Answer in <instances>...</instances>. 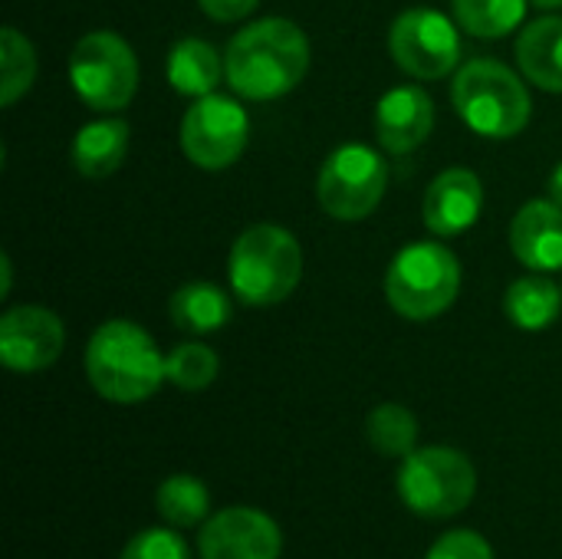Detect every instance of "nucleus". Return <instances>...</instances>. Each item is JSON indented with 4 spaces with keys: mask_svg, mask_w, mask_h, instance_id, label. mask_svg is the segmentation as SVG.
Listing matches in <instances>:
<instances>
[{
    "mask_svg": "<svg viewBox=\"0 0 562 559\" xmlns=\"http://www.w3.org/2000/svg\"><path fill=\"white\" fill-rule=\"evenodd\" d=\"M527 16V0H454V20L461 30L481 40H501Z\"/></svg>",
    "mask_w": 562,
    "mask_h": 559,
    "instance_id": "obj_23",
    "label": "nucleus"
},
{
    "mask_svg": "<svg viewBox=\"0 0 562 559\" xmlns=\"http://www.w3.org/2000/svg\"><path fill=\"white\" fill-rule=\"evenodd\" d=\"M484 208V185L471 168L441 171L425 191V227L438 237H458L477 224Z\"/></svg>",
    "mask_w": 562,
    "mask_h": 559,
    "instance_id": "obj_14",
    "label": "nucleus"
},
{
    "mask_svg": "<svg viewBox=\"0 0 562 559\" xmlns=\"http://www.w3.org/2000/svg\"><path fill=\"white\" fill-rule=\"evenodd\" d=\"M221 372V359L204 343H181L165 356V376L181 392H201L207 389Z\"/></svg>",
    "mask_w": 562,
    "mask_h": 559,
    "instance_id": "obj_25",
    "label": "nucleus"
},
{
    "mask_svg": "<svg viewBox=\"0 0 562 559\" xmlns=\"http://www.w3.org/2000/svg\"><path fill=\"white\" fill-rule=\"evenodd\" d=\"M128 138H132V128L125 119H109V115L95 119L72 135L69 161L82 178H105L125 161Z\"/></svg>",
    "mask_w": 562,
    "mask_h": 559,
    "instance_id": "obj_16",
    "label": "nucleus"
},
{
    "mask_svg": "<svg viewBox=\"0 0 562 559\" xmlns=\"http://www.w3.org/2000/svg\"><path fill=\"white\" fill-rule=\"evenodd\" d=\"M168 313H171V323L178 329H188V333H217L231 323L234 316V303L231 297L214 287V283H184L171 293V303H168Z\"/></svg>",
    "mask_w": 562,
    "mask_h": 559,
    "instance_id": "obj_20",
    "label": "nucleus"
},
{
    "mask_svg": "<svg viewBox=\"0 0 562 559\" xmlns=\"http://www.w3.org/2000/svg\"><path fill=\"white\" fill-rule=\"evenodd\" d=\"M517 63L533 86L562 92V16H543L520 30Z\"/></svg>",
    "mask_w": 562,
    "mask_h": 559,
    "instance_id": "obj_17",
    "label": "nucleus"
},
{
    "mask_svg": "<svg viewBox=\"0 0 562 559\" xmlns=\"http://www.w3.org/2000/svg\"><path fill=\"white\" fill-rule=\"evenodd\" d=\"M451 99L464 125L484 138L520 135L533 112L524 79L497 59L464 63L454 76Z\"/></svg>",
    "mask_w": 562,
    "mask_h": 559,
    "instance_id": "obj_4",
    "label": "nucleus"
},
{
    "mask_svg": "<svg viewBox=\"0 0 562 559\" xmlns=\"http://www.w3.org/2000/svg\"><path fill=\"white\" fill-rule=\"evenodd\" d=\"M510 247L517 260L537 273H553L562 267V204L527 201L510 224Z\"/></svg>",
    "mask_w": 562,
    "mask_h": 559,
    "instance_id": "obj_15",
    "label": "nucleus"
},
{
    "mask_svg": "<svg viewBox=\"0 0 562 559\" xmlns=\"http://www.w3.org/2000/svg\"><path fill=\"white\" fill-rule=\"evenodd\" d=\"M86 376L92 389L115 405L148 402L168 379L155 339L132 320H109L89 336Z\"/></svg>",
    "mask_w": 562,
    "mask_h": 559,
    "instance_id": "obj_2",
    "label": "nucleus"
},
{
    "mask_svg": "<svg viewBox=\"0 0 562 559\" xmlns=\"http://www.w3.org/2000/svg\"><path fill=\"white\" fill-rule=\"evenodd\" d=\"M283 534L267 511L224 507L201 524L198 557L201 559H280Z\"/></svg>",
    "mask_w": 562,
    "mask_h": 559,
    "instance_id": "obj_11",
    "label": "nucleus"
},
{
    "mask_svg": "<svg viewBox=\"0 0 562 559\" xmlns=\"http://www.w3.org/2000/svg\"><path fill=\"white\" fill-rule=\"evenodd\" d=\"M425 559H494V550L477 530H448Z\"/></svg>",
    "mask_w": 562,
    "mask_h": 559,
    "instance_id": "obj_27",
    "label": "nucleus"
},
{
    "mask_svg": "<svg viewBox=\"0 0 562 559\" xmlns=\"http://www.w3.org/2000/svg\"><path fill=\"white\" fill-rule=\"evenodd\" d=\"M395 488H398L402 504L412 514L425 521H448V517L464 514L474 504L477 468L458 448L428 445L402 458Z\"/></svg>",
    "mask_w": 562,
    "mask_h": 559,
    "instance_id": "obj_5",
    "label": "nucleus"
},
{
    "mask_svg": "<svg viewBox=\"0 0 562 559\" xmlns=\"http://www.w3.org/2000/svg\"><path fill=\"white\" fill-rule=\"evenodd\" d=\"M547 188H550V198H553L557 204H562V161L553 168V175H550V185H547Z\"/></svg>",
    "mask_w": 562,
    "mask_h": 559,
    "instance_id": "obj_29",
    "label": "nucleus"
},
{
    "mask_svg": "<svg viewBox=\"0 0 562 559\" xmlns=\"http://www.w3.org/2000/svg\"><path fill=\"white\" fill-rule=\"evenodd\" d=\"M461 290V264L438 241H418L395 254L385 273L389 306L415 323L441 316Z\"/></svg>",
    "mask_w": 562,
    "mask_h": 559,
    "instance_id": "obj_6",
    "label": "nucleus"
},
{
    "mask_svg": "<svg viewBox=\"0 0 562 559\" xmlns=\"http://www.w3.org/2000/svg\"><path fill=\"white\" fill-rule=\"evenodd\" d=\"M63 346V320L46 306H13L0 320V359L10 372H43L59 359Z\"/></svg>",
    "mask_w": 562,
    "mask_h": 559,
    "instance_id": "obj_12",
    "label": "nucleus"
},
{
    "mask_svg": "<svg viewBox=\"0 0 562 559\" xmlns=\"http://www.w3.org/2000/svg\"><path fill=\"white\" fill-rule=\"evenodd\" d=\"M533 7H540V10H557V7H562V0H530Z\"/></svg>",
    "mask_w": 562,
    "mask_h": 559,
    "instance_id": "obj_31",
    "label": "nucleus"
},
{
    "mask_svg": "<svg viewBox=\"0 0 562 559\" xmlns=\"http://www.w3.org/2000/svg\"><path fill=\"white\" fill-rule=\"evenodd\" d=\"M155 511L165 517L168 527L178 530L201 527L211 514V491L194 474H171L155 491Z\"/></svg>",
    "mask_w": 562,
    "mask_h": 559,
    "instance_id": "obj_21",
    "label": "nucleus"
},
{
    "mask_svg": "<svg viewBox=\"0 0 562 559\" xmlns=\"http://www.w3.org/2000/svg\"><path fill=\"white\" fill-rule=\"evenodd\" d=\"M227 277L240 303L277 306L296 290L303 277V250L286 227L254 224L234 241Z\"/></svg>",
    "mask_w": 562,
    "mask_h": 559,
    "instance_id": "obj_3",
    "label": "nucleus"
},
{
    "mask_svg": "<svg viewBox=\"0 0 562 559\" xmlns=\"http://www.w3.org/2000/svg\"><path fill=\"white\" fill-rule=\"evenodd\" d=\"M250 138V119L231 96H201L181 119V152L204 171L231 168Z\"/></svg>",
    "mask_w": 562,
    "mask_h": 559,
    "instance_id": "obj_9",
    "label": "nucleus"
},
{
    "mask_svg": "<svg viewBox=\"0 0 562 559\" xmlns=\"http://www.w3.org/2000/svg\"><path fill=\"white\" fill-rule=\"evenodd\" d=\"M0 270H3V287H0V297H7V293H10V257H7V254L0 257Z\"/></svg>",
    "mask_w": 562,
    "mask_h": 559,
    "instance_id": "obj_30",
    "label": "nucleus"
},
{
    "mask_svg": "<svg viewBox=\"0 0 562 559\" xmlns=\"http://www.w3.org/2000/svg\"><path fill=\"white\" fill-rule=\"evenodd\" d=\"M366 438L382 458H408L418 448V418L398 402H382L366 418Z\"/></svg>",
    "mask_w": 562,
    "mask_h": 559,
    "instance_id": "obj_22",
    "label": "nucleus"
},
{
    "mask_svg": "<svg viewBox=\"0 0 562 559\" xmlns=\"http://www.w3.org/2000/svg\"><path fill=\"white\" fill-rule=\"evenodd\" d=\"M389 188V161L359 142L339 145L319 168L316 198L323 211L336 221L369 217Z\"/></svg>",
    "mask_w": 562,
    "mask_h": 559,
    "instance_id": "obj_8",
    "label": "nucleus"
},
{
    "mask_svg": "<svg viewBox=\"0 0 562 559\" xmlns=\"http://www.w3.org/2000/svg\"><path fill=\"white\" fill-rule=\"evenodd\" d=\"M562 310V287H557L550 277L533 273L520 277L507 287L504 293V313L507 320L524 329V333H540L560 320Z\"/></svg>",
    "mask_w": 562,
    "mask_h": 559,
    "instance_id": "obj_19",
    "label": "nucleus"
},
{
    "mask_svg": "<svg viewBox=\"0 0 562 559\" xmlns=\"http://www.w3.org/2000/svg\"><path fill=\"white\" fill-rule=\"evenodd\" d=\"M310 69L306 33L283 16H263L244 26L224 53L227 86L240 99L270 102L293 92Z\"/></svg>",
    "mask_w": 562,
    "mask_h": 559,
    "instance_id": "obj_1",
    "label": "nucleus"
},
{
    "mask_svg": "<svg viewBox=\"0 0 562 559\" xmlns=\"http://www.w3.org/2000/svg\"><path fill=\"white\" fill-rule=\"evenodd\" d=\"M165 72H168V82L178 96L201 99V96H211L214 86L221 82L224 59L217 56V49L207 40L184 36L171 46Z\"/></svg>",
    "mask_w": 562,
    "mask_h": 559,
    "instance_id": "obj_18",
    "label": "nucleus"
},
{
    "mask_svg": "<svg viewBox=\"0 0 562 559\" xmlns=\"http://www.w3.org/2000/svg\"><path fill=\"white\" fill-rule=\"evenodd\" d=\"M119 559H191L178 527H148L135 534Z\"/></svg>",
    "mask_w": 562,
    "mask_h": 559,
    "instance_id": "obj_26",
    "label": "nucleus"
},
{
    "mask_svg": "<svg viewBox=\"0 0 562 559\" xmlns=\"http://www.w3.org/2000/svg\"><path fill=\"white\" fill-rule=\"evenodd\" d=\"M72 92L95 112H119L138 89L135 49L112 30H92L69 53Z\"/></svg>",
    "mask_w": 562,
    "mask_h": 559,
    "instance_id": "obj_7",
    "label": "nucleus"
},
{
    "mask_svg": "<svg viewBox=\"0 0 562 559\" xmlns=\"http://www.w3.org/2000/svg\"><path fill=\"white\" fill-rule=\"evenodd\" d=\"M36 79V49L16 30H0V105H13Z\"/></svg>",
    "mask_w": 562,
    "mask_h": 559,
    "instance_id": "obj_24",
    "label": "nucleus"
},
{
    "mask_svg": "<svg viewBox=\"0 0 562 559\" xmlns=\"http://www.w3.org/2000/svg\"><path fill=\"white\" fill-rule=\"evenodd\" d=\"M392 59L415 79H445L461 63V36L454 20L435 7H412L389 30Z\"/></svg>",
    "mask_w": 562,
    "mask_h": 559,
    "instance_id": "obj_10",
    "label": "nucleus"
},
{
    "mask_svg": "<svg viewBox=\"0 0 562 559\" xmlns=\"http://www.w3.org/2000/svg\"><path fill=\"white\" fill-rule=\"evenodd\" d=\"M201 10L217 20V23H234V20H244L260 0H198Z\"/></svg>",
    "mask_w": 562,
    "mask_h": 559,
    "instance_id": "obj_28",
    "label": "nucleus"
},
{
    "mask_svg": "<svg viewBox=\"0 0 562 559\" xmlns=\"http://www.w3.org/2000/svg\"><path fill=\"white\" fill-rule=\"evenodd\" d=\"M435 102L422 86H395L375 105V138L389 155H408L428 142Z\"/></svg>",
    "mask_w": 562,
    "mask_h": 559,
    "instance_id": "obj_13",
    "label": "nucleus"
}]
</instances>
